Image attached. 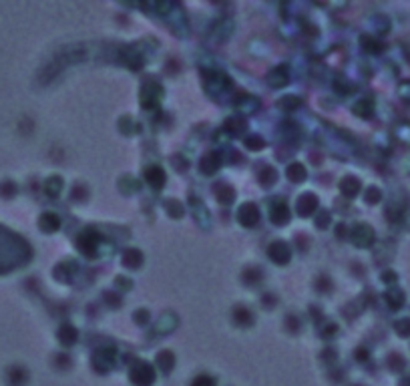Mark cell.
Here are the masks:
<instances>
[{
	"label": "cell",
	"instance_id": "obj_1",
	"mask_svg": "<svg viewBox=\"0 0 410 386\" xmlns=\"http://www.w3.org/2000/svg\"><path fill=\"white\" fill-rule=\"evenodd\" d=\"M257 219H259L257 207H255V205H251V203L243 205V207H241V209L237 211V221H239L241 225H245V227H251V225H255V223H257Z\"/></svg>",
	"mask_w": 410,
	"mask_h": 386
},
{
	"label": "cell",
	"instance_id": "obj_2",
	"mask_svg": "<svg viewBox=\"0 0 410 386\" xmlns=\"http://www.w3.org/2000/svg\"><path fill=\"white\" fill-rule=\"evenodd\" d=\"M352 239H354V243L356 245H360V247H364V245H370L372 243V239H374V231L368 227V225H356L354 229H352Z\"/></svg>",
	"mask_w": 410,
	"mask_h": 386
},
{
	"label": "cell",
	"instance_id": "obj_3",
	"mask_svg": "<svg viewBox=\"0 0 410 386\" xmlns=\"http://www.w3.org/2000/svg\"><path fill=\"white\" fill-rule=\"evenodd\" d=\"M267 251H269L271 260L278 262V264H286V262L290 260V247H288L284 241H276V243H271Z\"/></svg>",
	"mask_w": 410,
	"mask_h": 386
},
{
	"label": "cell",
	"instance_id": "obj_4",
	"mask_svg": "<svg viewBox=\"0 0 410 386\" xmlns=\"http://www.w3.org/2000/svg\"><path fill=\"white\" fill-rule=\"evenodd\" d=\"M133 380L137 382V384H141V386H145V384H151L153 382V370L147 366V364H141V366H137L135 370H133Z\"/></svg>",
	"mask_w": 410,
	"mask_h": 386
},
{
	"label": "cell",
	"instance_id": "obj_5",
	"mask_svg": "<svg viewBox=\"0 0 410 386\" xmlns=\"http://www.w3.org/2000/svg\"><path fill=\"white\" fill-rule=\"evenodd\" d=\"M113 360H115V350L113 348H105V350H99L95 354V364L101 370H107L113 364Z\"/></svg>",
	"mask_w": 410,
	"mask_h": 386
},
{
	"label": "cell",
	"instance_id": "obj_6",
	"mask_svg": "<svg viewBox=\"0 0 410 386\" xmlns=\"http://www.w3.org/2000/svg\"><path fill=\"white\" fill-rule=\"evenodd\" d=\"M99 237H97V233H93V231H87L85 235H81L79 237V247L85 251V253H93L95 251V247L99 245V241H97Z\"/></svg>",
	"mask_w": 410,
	"mask_h": 386
},
{
	"label": "cell",
	"instance_id": "obj_7",
	"mask_svg": "<svg viewBox=\"0 0 410 386\" xmlns=\"http://www.w3.org/2000/svg\"><path fill=\"white\" fill-rule=\"evenodd\" d=\"M298 207H300V213H302V215H310V213L318 207V201H316V197H314L312 193H308V195H304V197L298 201Z\"/></svg>",
	"mask_w": 410,
	"mask_h": 386
},
{
	"label": "cell",
	"instance_id": "obj_8",
	"mask_svg": "<svg viewBox=\"0 0 410 386\" xmlns=\"http://www.w3.org/2000/svg\"><path fill=\"white\" fill-rule=\"evenodd\" d=\"M145 177H147V181H149L153 187H161V185L165 183V173H163L159 167H149L147 173H145Z\"/></svg>",
	"mask_w": 410,
	"mask_h": 386
},
{
	"label": "cell",
	"instance_id": "obj_9",
	"mask_svg": "<svg viewBox=\"0 0 410 386\" xmlns=\"http://www.w3.org/2000/svg\"><path fill=\"white\" fill-rule=\"evenodd\" d=\"M288 217H290V211H288V207L284 203H278L269 213V219L274 223H284V221H288Z\"/></svg>",
	"mask_w": 410,
	"mask_h": 386
},
{
	"label": "cell",
	"instance_id": "obj_10",
	"mask_svg": "<svg viewBox=\"0 0 410 386\" xmlns=\"http://www.w3.org/2000/svg\"><path fill=\"white\" fill-rule=\"evenodd\" d=\"M340 189H342L344 195H350V197H352V195H356V193L360 191V181L354 179V177H346V179L342 181Z\"/></svg>",
	"mask_w": 410,
	"mask_h": 386
},
{
	"label": "cell",
	"instance_id": "obj_11",
	"mask_svg": "<svg viewBox=\"0 0 410 386\" xmlns=\"http://www.w3.org/2000/svg\"><path fill=\"white\" fill-rule=\"evenodd\" d=\"M173 328H175V316H171V314H165L155 326V330H159V332H169Z\"/></svg>",
	"mask_w": 410,
	"mask_h": 386
},
{
	"label": "cell",
	"instance_id": "obj_12",
	"mask_svg": "<svg viewBox=\"0 0 410 386\" xmlns=\"http://www.w3.org/2000/svg\"><path fill=\"white\" fill-rule=\"evenodd\" d=\"M288 177H290L292 181H300V179L306 177V169H304L300 163H294V165L288 167Z\"/></svg>",
	"mask_w": 410,
	"mask_h": 386
},
{
	"label": "cell",
	"instance_id": "obj_13",
	"mask_svg": "<svg viewBox=\"0 0 410 386\" xmlns=\"http://www.w3.org/2000/svg\"><path fill=\"white\" fill-rule=\"evenodd\" d=\"M123 262H125L127 266H131V268H137V266L141 264V253H139L137 249H129V251H125Z\"/></svg>",
	"mask_w": 410,
	"mask_h": 386
},
{
	"label": "cell",
	"instance_id": "obj_14",
	"mask_svg": "<svg viewBox=\"0 0 410 386\" xmlns=\"http://www.w3.org/2000/svg\"><path fill=\"white\" fill-rule=\"evenodd\" d=\"M386 300H388V304H390L392 308H400L404 296H402V292H398V290H390V292L386 294Z\"/></svg>",
	"mask_w": 410,
	"mask_h": 386
},
{
	"label": "cell",
	"instance_id": "obj_15",
	"mask_svg": "<svg viewBox=\"0 0 410 386\" xmlns=\"http://www.w3.org/2000/svg\"><path fill=\"white\" fill-rule=\"evenodd\" d=\"M217 167H219L217 155H209V157H205L203 163H201V169H203L205 173H213V171H215Z\"/></svg>",
	"mask_w": 410,
	"mask_h": 386
},
{
	"label": "cell",
	"instance_id": "obj_16",
	"mask_svg": "<svg viewBox=\"0 0 410 386\" xmlns=\"http://www.w3.org/2000/svg\"><path fill=\"white\" fill-rule=\"evenodd\" d=\"M60 336H62V340L66 342V344H71V342H75V338H77V332L71 328V326H64L62 330H60Z\"/></svg>",
	"mask_w": 410,
	"mask_h": 386
},
{
	"label": "cell",
	"instance_id": "obj_17",
	"mask_svg": "<svg viewBox=\"0 0 410 386\" xmlns=\"http://www.w3.org/2000/svg\"><path fill=\"white\" fill-rule=\"evenodd\" d=\"M60 187H62V181H60L58 177H54V179H50V181L46 183V189H48V193H50V195H56Z\"/></svg>",
	"mask_w": 410,
	"mask_h": 386
},
{
	"label": "cell",
	"instance_id": "obj_18",
	"mask_svg": "<svg viewBox=\"0 0 410 386\" xmlns=\"http://www.w3.org/2000/svg\"><path fill=\"white\" fill-rule=\"evenodd\" d=\"M396 332L402 334V336H408L410 334V320H400L396 324Z\"/></svg>",
	"mask_w": 410,
	"mask_h": 386
},
{
	"label": "cell",
	"instance_id": "obj_19",
	"mask_svg": "<svg viewBox=\"0 0 410 386\" xmlns=\"http://www.w3.org/2000/svg\"><path fill=\"white\" fill-rule=\"evenodd\" d=\"M46 225V229H56V225H58V219L54 217V215H46L44 219H42V227Z\"/></svg>",
	"mask_w": 410,
	"mask_h": 386
},
{
	"label": "cell",
	"instance_id": "obj_20",
	"mask_svg": "<svg viewBox=\"0 0 410 386\" xmlns=\"http://www.w3.org/2000/svg\"><path fill=\"white\" fill-rule=\"evenodd\" d=\"M298 105H300L298 99H290V101H282V103H280L282 109H294V107H298Z\"/></svg>",
	"mask_w": 410,
	"mask_h": 386
},
{
	"label": "cell",
	"instance_id": "obj_21",
	"mask_svg": "<svg viewBox=\"0 0 410 386\" xmlns=\"http://www.w3.org/2000/svg\"><path fill=\"white\" fill-rule=\"evenodd\" d=\"M370 109H372V103H362L360 107H356V111H358L360 115H366V117L370 115Z\"/></svg>",
	"mask_w": 410,
	"mask_h": 386
},
{
	"label": "cell",
	"instance_id": "obj_22",
	"mask_svg": "<svg viewBox=\"0 0 410 386\" xmlns=\"http://www.w3.org/2000/svg\"><path fill=\"white\" fill-rule=\"evenodd\" d=\"M247 147L249 149H259L261 147V139L259 137H249L247 139Z\"/></svg>",
	"mask_w": 410,
	"mask_h": 386
},
{
	"label": "cell",
	"instance_id": "obj_23",
	"mask_svg": "<svg viewBox=\"0 0 410 386\" xmlns=\"http://www.w3.org/2000/svg\"><path fill=\"white\" fill-rule=\"evenodd\" d=\"M235 318H239V320H241V324H249V320H251V318H249V314H247L245 310H237V312H235Z\"/></svg>",
	"mask_w": 410,
	"mask_h": 386
},
{
	"label": "cell",
	"instance_id": "obj_24",
	"mask_svg": "<svg viewBox=\"0 0 410 386\" xmlns=\"http://www.w3.org/2000/svg\"><path fill=\"white\" fill-rule=\"evenodd\" d=\"M173 362V358L169 356V352H163V356H161V366H163V370L167 372V368H169V364Z\"/></svg>",
	"mask_w": 410,
	"mask_h": 386
},
{
	"label": "cell",
	"instance_id": "obj_25",
	"mask_svg": "<svg viewBox=\"0 0 410 386\" xmlns=\"http://www.w3.org/2000/svg\"><path fill=\"white\" fill-rule=\"evenodd\" d=\"M193 386H213V380L207 378V376H199V378L193 382Z\"/></svg>",
	"mask_w": 410,
	"mask_h": 386
},
{
	"label": "cell",
	"instance_id": "obj_26",
	"mask_svg": "<svg viewBox=\"0 0 410 386\" xmlns=\"http://www.w3.org/2000/svg\"><path fill=\"white\" fill-rule=\"evenodd\" d=\"M380 199V193L376 191V189H370L368 191V201H378Z\"/></svg>",
	"mask_w": 410,
	"mask_h": 386
}]
</instances>
